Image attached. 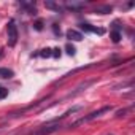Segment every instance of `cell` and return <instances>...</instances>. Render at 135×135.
Instances as JSON below:
<instances>
[{
    "mask_svg": "<svg viewBox=\"0 0 135 135\" xmlns=\"http://www.w3.org/2000/svg\"><path fill=\"white\" fill-rule=\"evenodd\" d=\"M111 110H113V107H111V105L102 107V108H99V110H95V111H92V113H89V114H86V116H83V118L76 119V121H75V122H72L69 127H78V126H81V124H86V122H89V121H94V119H97V118L103 116L105 113H110Z\"/></svg>",
    "mask_w": 135,
    "mask_h": 135,
    "instance_id": "6da1fadb",
    "label": "cell"
},
{
    "mask_svg": "<svg viewBox=\"0 0 135 135\" xmlns=\"http://www.w3.org/2000/svg\"><path fill=\"white\" fill-rule=\"evenodd\" d=\"M7 41H8V46H16L18 43V38H19V32H18V27H16V22L11 19L7 26Z\"/></svg>",
    "mask_w": 135,
    "mask_h": 135,
    "instance_id": "7a4b0ae2",
    "label": "cell"
},
{
    "mask_svg": "<svg viewBox=\"0 0 135 135\" xmlns=\"http://www.w3.org/2000/svg\"><path fill=\"white\" fill-rule=\"evenodd\" d=\"M60 129V124L59 122H46L45 126H41L33 135H51L54 132H57Z\"/></svg>",
    "mask_w": 135,
    "mask_h": 135,
    "instance_id": "3957f363",
    "label": "cell"
},
{
    "mask_svg": "<svg viewBox=\"0 0 135 135\" xmlns=\"http://www.w3.org/2000/svg\"><path fill=\"white\" fill-rule=\"evenodd\" d=\"M64 7L67 10H72V11H80V10H84L86 8V3L84 2H80V0H67L64 3Z\"/></svg>",
    "mask_w": 135,
    "mask_h": 135,
    "instance_id": "277c9868",
    "label": "cell"
},
{
    "mask_svg": "<svg viewBox=\"0 0 135 135\" xmlns=\"http://www.w3.org/2000/svg\"><path fill=\"white\" fill-rule=\"evenodd\" d=\"M80 29H81V30H84V32H91V33H99V35H103V33H105V30H103V29L94 27V26H91V24H88V22H81V24H80Z\"/></svg>",
    "mask_w": 135,
    "mask_h": 135,
    "instance_id": "5b68a950",
    "label": "cell"
},
{
    "mask_svg": "<svg viewBox=\"0 0 135 135\" xmlns=\"http://www.w3.org/2000/svg\"><path fill=\"white\" fill-rule=\"evenodd\" d=\"M65 37L69 38V40H73V41H81L84 38L83 33L80 30H76V29H69V30H67V33H65Z\"/></svg>",
    "mask_w": 135,
    "mask_h": 135,
    "instance_id": "8992f818",
    "label": "cell"
},
{
    "mask_svg": "<svg viewBox=\"0 0 135 135\" xmlns=\"http://www.w3.org/2000/svg\"><path fill=\"white\" fill-rule=\"evenodd\" d=\"M19 7L24 8L29 15H37V8H35V3L33 2H21Z\"/></svg>",
    "mask_w": 135,
    "mask_h": 135,
    "instance_id": "52a82bcc",
    "label": "cell"
},
{
    "mask_svg": "<svg viewBox=\"0 0 135 135\" xmlns=\"http://www.w3.org/2000/svg\"><path fill=\"white\" fill-rule=\"evenodd\" d=\"M15 76V72L7 67H0V80H10Z\"/></svg>",
    "mask_w": 135,
    "mask_h": 135,
    "instance_id": "ba28073f",
    "label": "cell"
},
{
    "mask_svg": "<svg viewBox=\"0 0 135 135\" xmlns=\"http://www.w3.org/2000/svg\"><path fill=\"white\" fill-rule=\"evenodd\" d=\"M92 83H94V80H91V81H86V83H83V84H80V86L76 88V91H73V92H70L69 95H67V97H75V95H78L80 92H83V91H84V89H86L88 86H91Z\"/></svg>",
    "mask_w": 135,
    "mask_h": 135,
    "instance_id": "9c48e42d",
    "label": "cell"
},
{
    "mask_svg": "<svg viewBox=\"0 0 135 135\" xmlns=\"http://www.w3.org/2000/svg\"><path fill=\"white\" fill-rule=\"evenodd\" d=\"M45 7L49 8V10H54V11H57V13H62V7H60L59 3H56V2H51V0L45 2Z\"/></svg>",
    "mask_w": 135,
    "mask_h": 135,
    "instance_id": "30bf717a",
    "label": "cell"
},
{
    "mask_svg": "<svg viewBox=\"0 0 135 135\" xmlns=\"http://www.w3.org/2000/svg\"><path fill=\"white\" fill-rule=\"evenodd\" d=\"M111 7L110 5H99L97 8H95V13H99V15H108V13H111Z\"/></svg>",
    "mask_w": 135,
    "mask_h": 135,
    "instance_id": "8fae6325",
    "label": "cell"
},
{
    "mask_svg": "<svg viewBox=\"0 0 135 135\" xmlns=\"http://www.w3.org/2000/svg\"><path fill=\"white\" fill-rule=\"evenodd\" d=\"M111 40H113V43H119L121 41V32H111Z\"/></svg>",
    "mask_w": 135,
    "mask_h": 135,
    "instance_id": "7c38bea8",
    "label": "cell"
},
{
    "mask_svg": "<svg viewBox=\"0 0 135 135\" xmlns=\"http://www.w3.org/2000/svg\"><path fill=\"white\" fill-rule=\"evenodd\" d=\"M35 56H41V57H51V56H52V52H51V49H41V52H38V54H35Z\"/></svg>",
    "mask_w": 135,
    "mask_h": 135,
    "instance_id": "4fadbf2b",
    "label": "cell"
},
{
    "mask_svg": "<svg viewBox=\"0 0 135 135\" xmlns=\"http://www.w3.org/2000/svg\"><path fill=\"white\" fill-rule=\"evenodd\" d=\"M8 95V89L3 88V86H0V99H5Z\"/></svg>",
    "mask_w": 135,
    "mask_h": 135,
    "instance_id": "5bb4252c",
    "label": "cell"
},
{
    "mask_svg": "<svg viewBox=\"0 0 135 135\" xmlns=\"http://www.w3.org/2000/svg\"><path fill=\"white\" fill-rule=\"evenodd\" d=\"M65 49H67V54H70V56H75V52H76V49H75L72 45H67Z\"/></svg>",
    "mask_w": 135,
    "mask_h": 135,
    "instance_id": "9a60e30c",
    "label": "cell"
},
{
    "mask_svg": "<svg viewBox=\"0 0 135 135\" xmlns=\"http://www.w3.org/2000/svg\"><path fill=\"white\" fill-rule=\"evenodd\" d=\"M33 29L35 30H43V21H35V24H33Z\"/></svg>",
    "mask_w": 135,
    "mask_h": 135,
    "instance_id": "2e32d148",
    "label": "cell"
},
{
    "mask_svg": "<svg viewBox=\"0 0 135 135\" xmlns=\"http://www.w3.org/2000/svg\"><path fill=\"white\" fill-rule=\"evenodd\" d=\"M129 111V108H122V110H118L116 111V118H121V116H126V113Z\"/></svg>",
    "mask_w": 135,
    "mask_h": 135,
    "instance_id": "e0dca14e",
    "label": "cell"
},
{
    "mask_svg": "<svg viewBox=\"0 0 135 135\" xmlns=\"http://www.w3.org/2000/svg\"><path fill=\"white\" fill-rule=\"evenodd\" d=\"M52 51V57H59L60 56V49L59 48H54V49H51Z\"/></svg>",
    "mask_w": 135,
    "mask_h": 135,
    "instance_id": "ac0fdd59",
    "label": "cell"
},
{
    "mask_svg": "<svg viewBox=\"0 0 135 135\" xmlns=\"http://www.w3.org/2000/svg\"><path fill=\"white\" fill-rule=\"evenodd\" d=\"M52 30H54L56 35H60V29L57 27V24H52Z\"/></svg>",
    "mask_w": 135,
    "mask_h": 135,
    "instance_id": "d6986e66",
    "label": "cell"
},
{
    "mask_svg": "<svg viewBox=\"0 0 135 135\" xmlns=\"http://www.w3.org/2000/svg\"><path fill=\"white\" fill-rule=\"evenodd\" d=\"M5 129H7V127H5V126H0V133H2V132H3V130H5Z\"/></svg>",
    "mask_w": 135,
    "mask_h": 135,
    "instance_id": "ffe728a7",
    "label": "cell"
},
{
    "mask_svg": "<svg viewBox=\"0 0 135 135\" xmlns=\"http://www.w3.org/2000/svg\"><path fill=\"white\" fill-rule=\"evenodd\" d=\"M108 135H113V133H108Z\"/></svg>",
    "mask_w": 135,
    "mask_h": 135,
    "instance_id": "44dd1931",
    "label": "cell"
}]
</instances>
